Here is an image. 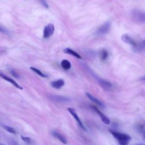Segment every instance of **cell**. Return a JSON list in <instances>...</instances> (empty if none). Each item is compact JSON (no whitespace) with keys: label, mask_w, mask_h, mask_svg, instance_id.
I'll list each match as a JSON object with an SVG mask.
<instances>
[{"label":"cell","mask_w":145,"mask_h":145,"mask_svg":"<svg viewBox=\"0 0 145 145\" xmlns=\"http://www.w3.org/2000/svg\"><path fill=\"white\" fill-rule=\"evenodd\" d=\"M86 96H87L88 98L90 99L91 102H93L94 103H95V104L99 105V106H100V107H104V104H103V103L101 102H100L99 100L96 99V97H95L93 95H92L91 94L88 93H86Z\"/></svg>","instance_id":"cell-12"},{"label":"cell","mask_w":145,"mask_h":145,"mask_svg":"<svg viewBox=\"0 0 145 145\" xmlns=\"http://www.w3.org/2000/svg\"><path fill=\"white\" fill-rule=\"evenodd\" d=\"M64 85H65V82L63 79H58L51 82L52 87L56 89L61 88Z\"/></svg>","instance_id":"cell-11"},{"label":"cell","mask_w":145,"mask_h":145,"mask_svg":"<svg viewBox=\"0 0 145 145\" xmlns=\"http://www.w3.org/2000/svg\"><path fill=\"white\" fill-rule=\"evenodd\" d=\"M119 142L120 145H128V142L127 141H119Z\"/></svg>","instance_id":"cell-23"},{"label":"cell","mask_w":145,"mask_h":145,"mask_svg":"<svg viewBox=\"0 0 145 145\" xmlns=\"http://www.w3.org/2000/svg\"><path fill=\"white\" fill-rule=\"evenodd\" d=\"M92 108H93L94 110L96 111V112L98 114L99 116H100V119L102 120V121L104 122V124H110V119H109L107 117H106L104 114H103L101 111H99L98 109H97L96 107H95V106H92Z\"/></svg>","instance_id":"cell-9"},{"label":"cell","mask_w":145,"mask_h":145,"mask_svg":"<svg viewBox=\"0 0 145 145\" xmlns=\"http://www.w3.org/2000/svg\"><path fill=\"white\" fill-rule=\"evenodd\" d=\"M68 111L69 112V113H70L72 116H73V117L75 119H76V120L78 122V124H79L80 127L83 130L86 131V128L85 127L84 125H83V123L82 122L81 120H80L79 117V116H78V115H77V112H76V110H75V109L73 108H68Z\"/></svg>","instance_id":"cell-6"},{"label":"cell","mask_w":145,"mask_h":145,"mask_svg":"<svg viewBox=\"0 0 145 145\" xmlns=\"http://www.w3.org/2000/svg\"><path fill=\"white\" fill-rule=\"evenodd\" d=\"M53 99L56 101L57 102H69L70 99L67 98L66 97L64 96H53Z\"/></svg>","instance_id":"cell-15"},{"label":"cell","mask_w":145,"mask_h":145,"mask_svg":"<svg viewBox=\"0 0 145 145\" xmlns=\"http://www.w3.org/2000/svg\"><path fill=\"white\" fill-rule=\"evenodd\" d=\"M55 26L53 24H49L44 28L43 36L44 38H48L51 36L55 32Z\"/></svg>","instance_id":"cell-5"},{"label":"cell","mask_w":145,"mask_h":145,"mask_svg":"<svg viewBox=\"0 0 145 145\" xmlns=\"http://www.w3.org/2000/svg\"><path fill=\"white\" fill-rule=\"evenodd\" d=\"M143 139L145 140V132L143 133Z\"/></svg>","instance_id":"cell-25"},{"label":"cell","mask_w":145,"mask_h":145,"mask_svg":"<svg viewBox=\"0 0 145 145\" xmlns=\"http://www.w3.org/2000/svg\"><path fill=\"white\" fill-rule=\"evenodd\" d=\"M132 18L135 22L145 23V13L139 10H134L132 13Z\"/></svg>","instance_id":"cell-1"},{"label":"cell","mask_w":145,"mask_h":145,"mask_svg":"<svg viewBox=\"0 0 145 145\" xmlns=\"http://www.w3.org/2000/svg\"><path fill=\"white\" fill-rule=\"evenodd\" d=\"M0 145H4V144H3L1 143H0Z\"/></svg>","instance_id":"cell-26"},{"label":"cell","mask_w":145,"mask_h":145,"mask_svg":"<svg viewBox=\"0 0 145 145\" xmlns=\"http://www.w3.org/2000/svg\"><path fill=\"white\" fill-rule=\"evenodd\" d=\"M61 65L65 70H68L70 69L71 67L70 62L67 60H63L62 61H61Z\"/></svg>","instance_id":"cell-14"},{"label":"cell","mask_w":145,"mask_h":145,"mask_svg":"<svg viewBox=\"0 0 145 145\" xmlns=\"http://www.w3.org/2000/svg\"><path fill=\"white\" fill-rule=\"evenodd\" d=\"M10 72H11V74H12L14 77H15V78H18L19 77V75L18 74L17 72H16L14 70H13V69L10 70Z\"/></svg>","instance_id":"cell-20"},{"label":"cell","mask_w":145,"mask_h":145,"mask_svg":"<svg viewBox=\"0 0 145 145\" xmlns=\"http://www.w3.org/2000/svg\"><path fill=\"white\" fill-rule=\"evenodd\" d=\"M111 23L110 22H106L101 25L96 31L97 35H103L107 33L110 30Z\"/></svg>","instance_id":"cell-4"},{"label":"cell","mask_w":145,"mask_h":145,"mask_svg":"<svg viewBox=\"0 0 145 145\" xmlns=\"http://www.w3.org/2000/svg\"><path fill=\"white\" fill-rule=\"evenodd\" d=\"M121 40L125 43L130 44V45L134 46V47H137V44L135 42V41L128 34L122 35L121 36Z\"/></svg>","instance_id":"cell-8"},{"label":"cell","mask_w":145,"mask_h":145,"mask_svg":"<svg viewBox=\"0 0 145 145\" xmlns=\"http://www.w3.org/2000/svg\"><path fill=\"white\" fill-rule=\"evenodd\" d=\"M0 32H2V33H5L8 32L7 30L6 29H5L4 27H1V26H0Z\"/></svg>","instance_id":"cell-21"},{"label":"cell","mask_w":145,"mask_h":145,"mask_svg":"<svg viewBox=\"0 0 145 145\" xmlns=\"http://www.w3.org/2000/svg\"><path fill=\"white\" fill-rule=\"evenodd\" d=\"M138 145H144V144H138Z\"/></svg>","instance_id":"cell-27"},{"label":"cell","mask_w":145,"mask_h":145,"mask_svg":"<svg viewBox=\"0 0 145 145\" xmlns=\"http://www.w3.org/2000/svg\"><path fill=\"white\" fill-rule=\"evenodd\" d=\"M141 80H144V81H145V76L144 77H142V78H141Z\"/></svg>","instance_id":"cell-24"},{"label":"cell","mask_w":145,"mask_h":145,"mask_svg":"<svg viewBox=\"0 0 145 145\" xmlns=\"http://www.w3.org/2000/svg\"><path fill=\"white\" fill-rule=\"evenodd\" d=\"M0 77L2 78H3L5 80H7V82H10V83H12L13 85H14V86H15V87L17 88L20 89V90H23V88L22 87V86H21L19 84H18V83H16L14 80L12 78H10L9 77L7 76L6 75L2 73V72L1 71H0Z\"/></svg>","instance_id":"cell-7"},{"label":"cell","mask_w":145,"mask_h":145,"mask_svg":"<svg viewBox=\"0 0 145 145\" xmlns=\"http://www.w3.org/2000/svg\"><path fill=\"white\" fill-rule=\"evenodd\" d=\"M110 132L111 133H112V134L113 135L114 137L117 139L119 141H124L129 142V141L131 140V139H132L131 137L129 135L126 134L113 132V131H111V130L110 131Z\"/></svg>","instance_id":"cell-3"},{"label":"cell","mask_w":145,"mask_h":145,"mask_svg":"<svg viewBox=\"0 0 145 145\" xmlns=\"http://www.w3.org/2000/svg\"><path fill=\"white\" fill-rule=\"evenodd\" d=\"M52 134L53 135V136L55 138L58 139V140L61 141L64 144L68 143V141H67V139L65 137H64L62 134H61L60 133H58L57 132H56V131H53V132H52Z\"/></svg>","instance_id":"cell-10"},{"label":"cell","mask_w":145,"mask_h":145,"mask_svg":"<svg viewBox=\"0 0 145 145\" xmlns=\"http://www.w3.org/2000/svg\"><path fill=\"white\" fill-rule=\"evenodd\" d=\"M108 56V53L105 49H103L100 53V58L102 61H105Z\"/></svg>","instance_id":"cell-16"},{"label":"cell","mask_w":145,"mask_h":145,"mask_svg":"<svg viewBox=\"0 0 145 145\" xmlns=\"http://www.w3.org/2000/svg\"><path fill=\"white\" fill-rule=\"evenodd\" d=\"M22 140H23V141L26 142V143H30L31 142V139L29 137L22 136Z\"/></svg>","instance_id":"cell-19"},{"label":"cell","mask_w":145,"mask_h":145,"mask_svg":"<svg viewBox=\"0 0 145 145\" xmlns=\"http://www.w3.org/2000/svg\"><path fill=\"white\" fill-rule=\"evenodd\" d=\"M93 76L97 80V82L100 84V85L102 86V87L106 90H110L112 87V85L110 82H109L108 81H106V80L103 79L102 78H100V77L98 76H97V75H96L95 73H94V72H91Z\"/></svg>","instance_id":"cell-2"},{"label":"cell","mask_w":145,"mask_h":145,"mask_svg":"<svg viewBox=\"0 0 145 145\" xmlns=\"http://www.w3.org/2000/svg\"><path fill=\"white\" fill-rule=\"evenodd\" d=\"M4 128L5 130L7 131L8 132H9L12 134H16V131L15 130V129H14L13 128L10 127L9 126H7V125H4Z\"/></svg>","instance_id":"cell-18"},{"label":"cell","mask_w":145,"mask_h":145,"mask_svg":"<svg viewBox=\"0 0 145 145\" xmlns=\"http://www.w3.org/2000/svg\"><path fill=\"white\" fill-rule=\"evenodd\" d=\"M30 69L32 70L33 71H34L35 73H36L37 74H38L39 76H41V77H43V78H46L47 77V76L46 74H44L43 72H41L37 68H34V67H31Z\"/></svg>","instance_id":"cell-17"},{"label":"cell","mask_w":145,"mask_h":145,"mask_svg":"<svg viewBox=\"0 0 145 145\" xmlns=\"http://www.w3.org/2000/svg\"><path fill=\"white\" fill-rule=\"evenodd\" d=\"M63 52L64 53H65L73 56L77 57V58H79V59H81V58H82L81 56H80L78 53H77L76 52H75L74 51H73V50L70 49V48H67L64 49L63 50Z\"/></svg>","instance_id":"cell-13"},{"label":"cell","mask_w":145,"mask_h":145,"mask_svg":"<svg viewBox=\"0 0 145 145\" xmlns=\"http://www.w3.org/2000/svg\"><path fill=\"white\" fill-rule=\"evenodd\" d=\"M41 3L42 4V5L43 6L45 7L46 8H48L49 6H48V4H47V2L45 1H41Z\"/></svg>","instance_id":"cell-22"}]
</instances>
